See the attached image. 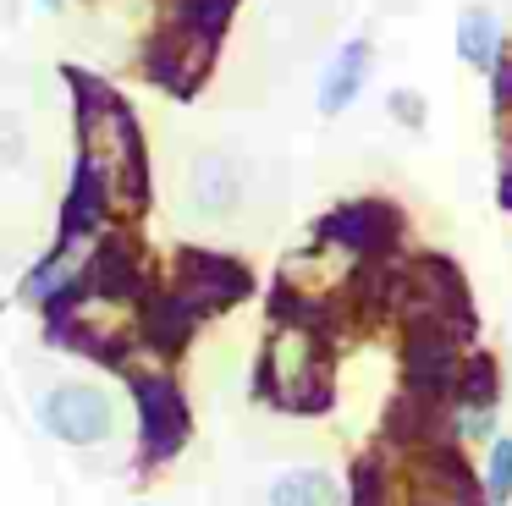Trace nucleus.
<instances>
[{
    "label": "nucleus",
    "mask_w": 512,
    "mask_h": 506,
    "mask_svg": "<svg viewBox=\"0 0 512 506\" xmlns=\"http://www.w3.org/2000/svg\"><path fill=\"white\" fill-rule=\"evenodd\" d=\"M78 88V127H83V160L100 171L105 193L122 209H138L149 193V160H144V138H138V121L127 116V105L111 94L105 83L72 72Z\"/></svg>",
    "instance_id": "nucleus-1"
},
{
    "label": "nucleus",
    "mask_w": 512,
    "mask_h": 506,
    "mask_svg": "<svg viewBox=\"0 0 512 506\" xmlns=\"http://www.w3.org/2000/svg\"><path fill=\"white\" fill-rule=\"evenodd\" d=\"M265 396L287 413H320L331 402V363L314 325H281L265 352Z\"/></svg>",
    "instance_id": "nucleus-2"
},
{
    "label": "nucleus",
    "mask_w": 512,
    "mask_h": 506,
    "mask_svg": "<svg viewBox=\"0 0 512 506\" xmlns=\"http://www.w3.org/2000/svg\"><path fill=\"white\" fill-rule=\"evenodd\" d=\"M39 429L61 446H105L116 435V402L100 391V385H50L39 396Z\"/></svg>",
    "instance_id": "nucleus-3"
},
{
    "label": "nucleus",
    "mask_w": 512,
    "mask_h": 506,
    "mask_svg": "<svg viewBox=\"0 0 512 506\" xmlns=\"http://www.w3.org/2000/svg\"><path fill=\"white\" fill-rule=\"evenodd\" d=\"M133 391H138V418H144V457L149 462L177 457V446L188 440V402H182V391L166 374H144V380H133Z\"/></svg>",
    "instance_id": "nucleus-4"
},
{
    "label": "nucleus",
    "mask_w": 512,
    "mask_h": 506,
    "mask_svg": "<svg viewBox=\"0 0 512 506\" xmlns=\"http://www.w3.org/2000/svg\"><path fill=\"white\" fill-rule=\"evenodd\" d=\"M320 242L347 253H364V259H380V253L397 242V209H386L380 198H358V204H342L336 215L320 220Z\"/></svg>",
    "instance_id": "nucleus-5"
},
{
    "label": "nucleus",
    "mask_w": 512,
    "mask_h": 506,
    "mask_svg": "<svg viewBox=\"0 0 512 506\" xmlns=\"http://www.w3.org/2000/svg\"><path fill=\"white\" fill-rule=\"evenodd\" d=\"M243 292H248L243 264L221 259V253H182V297H188L199 314L232 303V297H243Z\"/></svg>",
    "instance_id": "nucleus-6"
},
{
    "label": "nucleus",
    "mask_w": 512,
    "mask_h": 506,
    "mask_svg": "<svg viewBox=\"0 0 512 506\" xmlns=\"http://www.w3.org/2000/svg\"><path fill=\"white\" fill-rule=\"evenodd\" d=\"M237 193H243V176L226 154H199L188 165V204L199 215H226L237 204Z\"/></svg>",
    "instance_id": "nucleus-7"
},
{
    "label": "nucleus",
    "mask_w": 512,
    "mask_h": 506,
    "mask_svg": "<svg viewBox=\"0 0 512 506\" xmlns=\"http://www.w3.org/2000/svg\"><path fill=\"white\" fill-rule=\"evenodd\" d=\"M364 77H369V44L364 39H347L342 50H336L325 83H320V110H325V116H342V110L358 99Z\"/></svg>",
    "instance_id": "nucleus-8"
},
{
    "label": "nucleus",
    "mask_w": 512,
    "mask_h": 506,
    "mask_svg": "<svg viewBox=\"0 0 512 506\" xmlns=\"http://www.w3.org/2000/svg\"><path fill=\"white\" fill-rule=\"evenodd\" d=\"M457 55H463L474 72H496V61H501V28H496V17H490L485 6H468L463 17H457Z\"/></svg>",
    "instance_id": "nucleus-9"
},
{
    "label": "nucleus",
    "mask_w": 512,
    "mask_h": 506,
    "mask_svg": "<svg viewBox=\"0 0 512 506\" xmlns=\"http://www.w3.org/2000/svg\"><path fill=\"white\" fill-rule=\"evenodd\" d=\"M270 506H342V484L325 468H292L270 484Z\"/></svg>",
    "instance_id": "nucleus-10"
},
{
    "label": "nucleus",
    "mask_w": 512,
    "mask_h": 506,
    "mask_svg": "<svg viewBox=\"0 0 512 506\" xmlns=\"http://www.w3.org/2000/svg\"><path fill=\"white\" fill-rule=\"evenodd\" d=\"M485 495H490V506H507L512 501V440H496V446H490Z\"/></svg>",
    "instance_id": "nucleus-11"
},
{
    "label": "nucleus",
    "mask_w": 512,
    "mask_h": 506,
    "mask_svg": "<svg viewBox=\"0 0 512 506\" xmlns=\"http://www.w3.org/2000/svg\"><path fill=\"white\" fill-rule=\"evenodd\" d=\"M391 110H397L402 127H419V121H424V99L408 94V88H397V94H391Z\"/></svg>",
    "instance_id": "nucleus-12"
},
{
    "label": "nucleus",
    "mask_w": 512,
    "mask_h": 506,
    "mask_svg": "<svg viewBox=\"0 0 512 506\" xmlns=\"http://www.w3.org/2000/svg\"><path fill=\"white\" fill-rule=\"evenodd\" d=\"M39 6H45V11H56V6H61V0H39Z\"/></svg>",
    "instance_id": "nucleus-13"
}]
</instances>
